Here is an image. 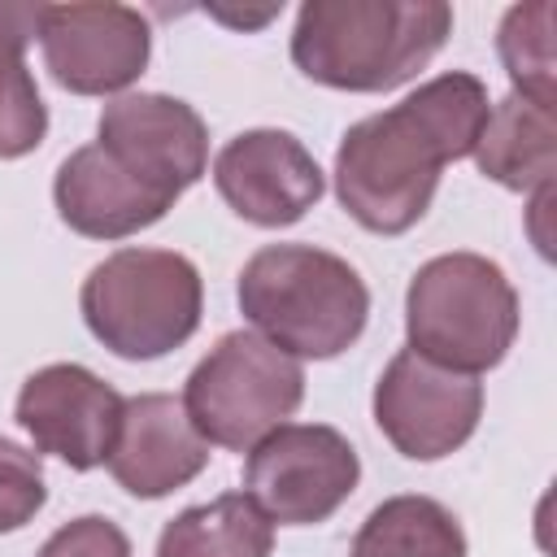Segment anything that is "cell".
<instances>
[{"label":"cell","mask_w":557,"mask_h":557,"mask_svg":"<svg viewBox=\"0 0 557 557\" xmlns=\"http://www.w3.org/2000/svg\"><path fill=\"white\" fill-rule=\"evenodd\" d=\"M487 109L483 78L448 70L352 122L335 148V196L348 218L374 235H405L431 209L444 165L474 152Z\"/></svg>","instance_id":"1"},{"label":"cell","mask_w":557,"mask_h":557,"mask_svg":"<svg viewBox=\"0 0 557 557\" xmlns=\"http://www.w3.org/2000/svg\"><path fill=\"white\" fill-rule=\"evenodd\" d=\"M453 35L440 0H309L296 13L292 61L335 91H392Z\"/></svg>","instance_id":"2"},{"label":"cell","mask_w":557,"mask_h":557,"mask_svg":"<svg viewBox=\"0 0 557 557\" xmlns=\"http://www.w3.org/2000/svg\"><path fill=\"white\" fill-rule=\"evenodd\" d=\"M239 313L296 361H331L352 348L370 318L366 278L313 244H265L239 270Z\"/></svg>","instance_id":"3"},{"label":"cell","mask_w":557,"mask_h":557,"mask_svg":"<svg viewBox=\"0 0 557 557\" xmlns=\"http://www.w3.org/2000/svg\"><path fill=\"white\" fill-rule=\"evenodd\" d=\"M78 309L87 331L126 361L183 348L205 309L200 270L170 248H117L83 278Z\"/></svg>","instance_id":"4"},{"label":"cell","mask_w":557,"mask_h":557,"mask_svg":"<svg viewBox=\"0 0 557 557\" xmlns=\"http://www.w3.org/2000/svg\"><path fill=\"white\" fill-rule=\"evenodd\" d=\"M409 348L444 370L483 374L505 361L518 335V292L479 252H444L418 265L405 292Z\"/></svg>","instance_id":"5"},{"label":"cell","mask_w":557,"mask_h":557,"mask_svg":"<svg viewBox=\"0 0 557 557\" xmlns=\"http://www.w3.org/2000/svg\"><path fill=\"white\" fill-rule=\"evenodd\" d=\"M305 400V370L257 331H226L187 374L183 409L213 448L248 453Z\"/></svg>","instance_id":"6"},{"label":"cell","mask_w":557,"mask_h":557,"mask_svg":"<svg viewBox=\"0 0 557 557\" xmlns=\"http://www.w3.org/2000/svg\"><path fill=\"white\" fill-rule=\"evenodd\" d=\"M357 448L326 422H283L244 461V492L278 527L326 522L357 492Z\"/></svg>","instance_id":"7"},{"label":"cell","mask_w":557,"mask_h":557,"mask_svg":"<svg viewBox=\"0 0 557 557\" xmlns=\"http://www.w3.org/2000/svg\"><path fill=\"white\" fill-rule=\"evenodd\" d=\"M374 422L409 461L457 453L483 418V383L400 348L374 383Z\"/></svg>","instance_id":"8"},{"label":"cell","mask_w":557,"mask_h":557,"mask_svg":"<svg viewBox=\"0 0 557 557\" xmlns=\"http://www.w3.org/2000/svg\"><path fill=\"white\" fill-rule=\"evenodd\" d=\"M96 144L122 174L170 205L209 170V131L200 113L165 91H126L109 100L96 122Z\"/></svg>","instance_id":"9"},{"label":"cell","mask_w":557,"mask_h":557,"mask_svg":"<svg viewBox=\"0 0 557 557\" xmlns=\"http://www.w3.org/2000/svg\"><path fill=\"white\" fill-rule=\"evenodd\" d=\"M44 65L74 96H113L131 87L152 57V26L131 4H39Z\"/></svg>","instance_id":"10"},{"label":"cell","mask_w":557,"mask_h":557,"mask_svg":"<svg viewBox=\"0 0 557 557\" xmlns=\"http://www.w3.org/2000/svg\"><path fill=\"white\" fill-rule=\"evenodd\" d=\"M122 405L126 396H117L87 366L52 361L22 383L13 418L39 453L61 457L70 470H96L113 453Z\"/></svg>","instance_id":"11"},{"label":"cell","mask_w":557,"mask_h":557,"mask_svg":"<svg viewBox=\"0 0 557 557\" xmlns=\"http://www.w3.org/2000/svg\"><path fill=\"white\" fill-rule=\"evenodd\" d=\"M218 196L252 226H292L326 191V174L313 152L278 126H257L235 135L213 157Z\"/></svg>","instance_id":"12"},{"label":"cell","mask_w":557,"mask_h":557,"mask_svg":"<svg viewBox=\"0 0 557 557\" xmlns=\"http://www.w3.org/2000/svg\"><path fill=\"white\" fill-rule=\"evenodd\" d=\"M104 466L122 492L161 500L209 466V444L191 426L183 396L139 392L122 405V426Z\"/></svg>","instance_id":"13"},{"label":"cell","mask_w":557,"mask_h":557,"mask_svg":"<svg viewBox=\"0 0 557 557\" xmlns=\"http://www.w3.org/2000/svg\"><path fill=\"white\" fill-rule=\"evenodd\" d=\"M52 200H57L61 222L87 239H126V235L161 222L174 209L165 196H157L144 183H135L131 174H122L104 157L100 144L74 148L57 165Z\"/></svg>","instance_id":"14"},{"label":"cell","mask_w":557,"mask_h":557,"mask_svg":"<svg viewBox=\"0 0 557 557\" xmlns=\"http://www.w3.org/2000/svg\"><path fill=\"white\" fill-rule=\"evenodd\" d=\"M474 165L509 187V191H548L557 174V126L553 109L531 104L527 96L509 91L487 109V122L474 144Z\"/></svg>","instance_id":"15"},{"label":"cell","mask_w":557,"mask_h":557,"mask_svg":"<svg viewBox=\"0 0 557 557\" xmlns=\"http://www.w3.org/2000/svg\"><path fill=\"white\" fill-rule=\"evenodd\" d=\"M274 522L248 492H222L209 505H191L161 527L157 557H270Z\"/></svg>","instance_id":"16"},{"label":"cell","mask_w":557,"mask_h":557,"mask_svg":"<svg viewBox=\"0 0 557 557\" xmlns=\"http://www.w3.org/2000/svg\"><path fill=\"white\" fill-rule=\"evenodd\" d=\"M39 30V4L0 0V157H26L48 135V104L26 70V44Z\"/></svg>","instance_id":"17"},{"label":"cell","mask_w":557,"mask_h":557,"mask_svg":"<svg viewBox=\"0 0 557 557\" xmlns=\"http://www.w3.org/2000/svg\"><path fill=\"white\" fill-rule=\"evenodd\" d=\"M348 557H466V531L435 496H392L370 509Z\"/></svg>","instance_id":"18"},{"label":"cell","mask_w":557,"mask_h":557,"mask_svg":"<svg viewBox=\"0 0 557 557\" xmlns=\"http://www.w3.org/2000/svg\"><path fill=\"white\" fill-rule=\"evenodd\" d=\"M553 0L513 4L496 30V52L513 91L540 109H553Z\"/></svg>","instance_id":"19"},{"label":"cell","mask_w":557,"mask_h":557,"mask_svg":"<svg viewBox=\"0 0 557 557\" xmlns=\"http://www.w3.org/2000/svg\"><path fill=\"white\" fill-rule=\"evenodd\" d=\"M48 500L39 453L0 435V535L26 527Z\"/></svg>","instance_id":"20"},{"label":"cell","mask_w":557,"mask_h":557,"mask_svg":"<svg viewBox=\"0 0 557 557\" xmlns=\"http://www.w3.org/2000/svg\"><path fill=\"white\" fill-rule=\"evenodd\" d=\"M39 557H131V540L113 518L83 513V518L57 527L44 540Z\"/></svg>","instance_id":"21"}]
</instances>
